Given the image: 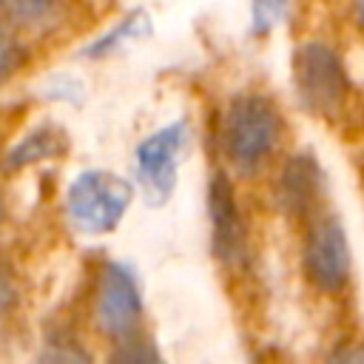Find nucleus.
Masks as SVG:
<instances>
[{"label": "nucleus", "instance_id": "f257e3e1", "mask_svg": "<svg viewBox=\"0 0 364 364\" xmlns=\"http://www.w3.org/2000/svg\"><path fill=\"white\" fill-rule=\"evenodd\" d=\"M282 142V114L259 94L230 100L222 117V151L239 173H256Z\"/></svg>", "mask_w": 364, "mask_h": 364}, {"label": "nucleus", "instance_id": "f03ea898", "mask_svg": "<svg viewBox=\"0 0 364 364\" xmlns=\"http://www.w3.org/2000/svg\"><path fill=\"white\" fill-rule=\"evenodd\" d=\"M293 91L304 111L321 119H338L350 97L344 60L327 43H304L293 51Z\"/></svg>", "mask_w": 364, "mask_h": 364}, {"label": "nucleus", "instance_id": "7ed1b4c3", "mask_svg": "<svg viewBox=\"0 0 364 364\" xmlns=\"http://www.w3.org/2000/svg\"><path fill=\"white\" fill-rule=\"evenodd\" d=\"M134 199V188L119 173L91 168L71 179L65 191V216L85 236H102L117 230L128 205Z\"/></svg>", "mask_w": 364, "mask_h": 364}, {"label": "nucleus", "instance_id": "20e7f679", "mask_svg": "<svg viewBox=\"0 0 364 364\" xmlns=\"http://www.w3.org/2000/svg\"><path fill=\"white\" fill-rule=\"evenodd\" d=\"M191 139L188 122L176 119L154 134H148L136 148H134V162H136V179L139 191L148 205H165L176 188V168L179 156L185 154Z\"/></svg>", "mask_w": 364, "mask_h": 364}, {"label": "nucleus", "instance_id": "39448f33", "mask_svg": "<svg viewBox=\"0 0 364 364\" xmlns=\"http://www.w3.org/2000/svg\"><path fill=\"white\" fill-rule=\"evenodd\" d=\"M304 270L324 293H338L350 282L353 253L347 230L336 216H316L304 239Z\"/></svg>", "mask_w": 364, "mask_h": 364}, {"label": "nucleus", "instance_id": "423d86ee", "mask_svg": "<svg viewBox=\"0 0 364 364\" xmlns=\"http://www.w3.org/2000/svg\"><path fill=\"white\" fill-rule=\"evenodd\" d=\"M97 324L105 336L125 338L134 336V327L142 316V293L136 273L125 262H105L97 279Z\"/></svg>", "mask_w": 364, "mask_h": 364}, {"label": "nucleus", "instance_id": "0eeeda50", "mask_svg": "<svg viewBox=\"0 0 364 364\" xmlns=\"http://www.w3.org/2000/svg\"><path fill=\"white\" fill-rule=\"evenodd\" d=\"M208 213H210V245L219 262L233 264L245 253V222L233 196V185L225 173H216L208 188Z\"/></svg>", "mask_w": 364, "mask_h": 364}, {"label": "nucleus", "instance_id": "6e6552de", "mask_svg": "<svg viewBox=\"0 0 364 364\" xmlns=\"http://www.w3.org/2000/svg\"><path fill=\"white\" fill-rule=\"evenodd\" d=\"M324 196L321 165L310 154H296L287 159L279 176V202L290 216H310Z\"/></svg>", "mask_w": 364, "mask_h": 364}, {"label": "nucleus", "instance_id": "1a4fd4ad", "mask_svg": "<svg viewBox=\"0 0 364 364\" xmlns=\"http://www.w3.org/2000/svg\"><path fill=\"white\" fill-rule=\"evenodd\" d=\"M68 151V136L63 128H57L54 122H43L40 128H34L31 134H26L6 156L9 168H26V165H34V162H43V159H51V156H60Z\"/></svg>", "mask_w": 364, "mask_h": 364}, {"label": "nucleus", "instance_id": "9d476101", "mask_svg": "<svg viewBox=\"0 0 364 364\" xmlns=\"http://www.w3.org/2000/svg\"><path fill=\"white\" fill-rule=\"evenodd\" d=\"M0 14L26 28H54L65 20V0H0Z\"/></svg>", "mask_w": 364, "mask_h": 364}, {"label": "nucleus", "instance_id": "9b49d317", "mask_svg": "<svg viewBox=\"0 0 364 364\" xmlns=\"http://www.w3.org/2000/svg\"><path fill=\"white\" fill-rule=\"evenodd\" d=\"M148 31H151V20H148L145 9H134V11H131L128 17H122L117 26H111L105 34H100L94 43H88L82 54H85V57H94V60L108 57V54L119 51L122 46H128V43L145 37Z\"/></svg>", "mask_w": 364, "mask_h": 364}, {"label": "nucleus", "instance_id": "f8f14e48", "mask_svg": "<svg viewBox=\"0 0 364 364\" xmlns=\"http://www.w3.org/2000/svg\"><path fill=\"white\" fill-rule=\"evenodd\" d=\"M108 364H168L159 353V347L151 338L125 336L117 341V347L108 355Z\"/></svg>", "mask_w": 364, "mask_h": 364}, {"label": "nucleus", "instance_id": "ddd939ff", "mask_svg": "<svg viewBox=\"0 0 364 364\" xmlns=\"http://www.w3.org/2000/svg\"><path fill=\"white\" fill-rule=\"evenodd\" d=\"M290 14V0H250V34L267 37Z\"/></svg>", "mask_w": 364, "mask_h": 364}, {"label": "nucleus", "instance_id": "4468645a", "mask_svg": "<svg viewBox=\"0 0 364 364\" xmlns=\"http://www.w3.org/2000/svg\"><path fill=\"white\" fill-rule=\"evenodd\" d=\"M34 364H94V361L88 358L82 344H77L71 336H51L40 347Z\"/></svg>", "mask_w": 364, "mask_h": 364}, {"label": "nucleus", "instance_id": "2eb2a0df", "mask_svg": "<svg viewBox=\"0 0 364 364\" xmlns=\"http://www.w3.org/2000/svg\"><path fill=\"white\" fill-rule=\"evenodd\" d=\"M23 63H26L23 46L17 43V37L6 26H0V82H6L9 77H14Z\"/></svg>", "mask_w": 364, "mask_h": 364}, {"label": "nucleus", "instance_id": "dca6fc26", "mask_svg": "<svg viewBox=\"0 0 364 364\" xmlns=\"http://www.w3.org/2000/svg\"><path fill=\"white\" fill-rule=\"evenodd\" d=\"M14 296H17V290H14V276H11L9 264L0 259V318H3V316L11 310Z\"/></svg>", "mask_w": 364, "mask_h": 364}, {"label": "nucleus", "instance_id": "f3484780", "mask_svg": "<svg viewBox=\"0 0 364 364\" xmlns=\"http://www.w3.org/2000/svg\"><path fill=\"white\" fill-rule=\"evenodd\" d=\"M327 364H364L361 347H358L355 341H341V344L327 355Z\"/></svg>", "mask_w": 364, "mask_h": 364}, {"label": "nucleus", "instance_id": "a211bd4d", "mask_svg": "<svg viewBox=\"0 0 364 364\" xmlns=\"http://www.w3.org/2000/svg\"><path fill=\"white\" fill-rule=\"evenodd\" d=\"M0 222H3V205H0Z\"/></svg>", "mask_w": 364, "mask_h": 364}]
</instances>
